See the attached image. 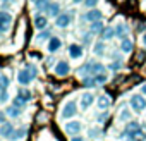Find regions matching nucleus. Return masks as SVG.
Wrapping results in <instances>:
<instances>
[{
	"instance_id": "1",
	"label": "nucleus",
	"mask_w": 146,
	"mask_h": 141,
	"mask_svg": "<svg viewBox=\"0 0 146 141\" xmlns=\"http://www.w3.org/2000/svg\"><path fill=\"white\" fill-rule=\"evenodd\" d=\"M103 72H105V65H102L98 62H86L83 67L78 69V76H81V78L96 76V74H103Z\"/></svg>"
},
{
	"instance_id": "2",
	"label": "nucleus",
	"mask_w": 146,
	"mask_h": 141,
	"mask_svg": "<svg viewBox=\"0 0 146 141\" xmlns=\"http://www.w3.org/2000/svg\"><path fill=\"white\" fill-rule=\"evenodd\" d=\"M38 76V69L35 67V65H26L24 69H21L19 72H17V81H19V84H24V86H28L35 78Z\"/></svg>"
},
{
	"instance_id": "3",
	"label": "nucleus",
	"mask_w": 146,
	"mask_h": 141,
	"mask_svg": "<svg viewBox=\"0 0 146 141\" xmlns=\"http://www.w3.org/2000/svg\"><path fill=\"white\" fill-rule=\"evenodd\" d=\"M76 112H78L76 102H74V100H69L67 103H64V107H62V110H60V117H62V119H70V117L76 115Z\"/></svg>"
},
{
	"instance_id": "4",
	"label": "nucleus",
	"mask_w": 146,
	"mask_h": 141,
	"mask_svg": "<svg viewBox=\"0 0 146 141\" xmlns=\"http://www.w3.org/2000/svg\"><path fill=\"white\" fill-rule=\"evenodd\" d=\"M12 24V16L5 11H0V33H7Z\"/></svg>"
},
{
	"instance_id": "5",
	"label": "nucleus",
	"mask_w": 146,
	"mask_h": 141,
	"mask_svg": "<svg viewBox=\"0 0 146 141\" xmlns=\"http://www.w3.org/2000/svg\"><path fill=\"white\" fill-rule=\"evenodd\" d=\"M129 102H131V107H132L136 112H143V110L146 108V98H144L143 95H132Z\"/></svg>"
},
{
	"instance_id": "6",
	"label": "nucleus",
	"mask_w": 146,
	"mask_h": 141,
	"mask_svg": "<svg viewBox=\"0 0 146 141\" xmlns=\"http://www.w3.org/2000/svg\"><path fill=\"white\" fill-rule=\"evenodd\" d=\"M81 122L79 120H70V122H67L65 126H64V129H65V132L67 134H70V136H78L79 132H81Z\"/></svg>"
},
{
	"instance_id": "7",
	"label": "nucleus",
	"mask_w": 146,
	"mask_h": 141,
	"mask_svg": "<svg viewBox=\"0 0 146 141\" xmlns=\"http://www.w3.org/2000/svg\"><path fill=\"white\" fill-rule=\"evenodd\" d=\"M69 70H70V65H69V62H65V60H60V62L55 65V74L60 76V78L67 76V74H69Z\"/></svg>"
},
{
	"instance_id": "8",
	"label": "nucleus",
	"mask_w": 146,
	"mask_h": 141,
	"mask_svg": "<svg viewBox=\"0 0 146 141\" xmlns=\"http://www.w3.org/2000/svg\"><path fill=\"white\" fill-rule=\"evenodd\" d=\"M102 17H103V12L98 11V9H90L84 16V19L90 21V23H98V21H102Z\"/></svg>"
},
{
	"instance_id": "9",
	"label": "nucleus",
	"mask_w": 146,
	"mask_h": 141,
	"mask_svg": "<svg viewBox=\"0 0 146 141\" xmlns=\"http://www.w3.org/2000/svg\"><path fill=\"white\" fill-rule=\"evenodd\" d=\"M83 53H84V50H83V47L81 45H76V43H72L70 47H69V55H70V59H81L83 57Z\"/></svg>"
},
{
	"instance_id": "10",
	"label": "nucleus",
	"mask_w": 146,
	"mask_h": 141,
	"mask_svg": "<svg viewBox=\"0 0 146 141\" xmlns=\"http://www.w3.org/2000/svg\"><path fill=\"white\" fill-rule=\"evenodd\" d=\"M93 102H95L93 93H83V95H81V108H83V110L90 108V107L93 105Z\"/></svg>"
},
{
	"instance_id": "11",
	"label": "nucleus",
	"mask_w": 146,
	"mask_h": 141,
	"mask_svg": "<svg viewBox=\"0 0 146 141\" xmlns=\"http://www.w3.org/2000/svg\"><path fill=\"white\" fill-rule=\"evenodd\" d=\"M14 126L11 124V122H5V124H2V127H0V136L2 138H11L12 134H14Z\"/></svg>"
},
{
	"instance_id": "12",
	"label": "nucleus",
	"mask_w": 146,
	"mask_h": 141,
	"mask_svg": "<svg viewBox=\"0 0 146 141\" xmlns=\"http://www.w3.org/2000/svg\"><path fill=\"white\" fill-rule=\"evenodd\" d=\"M62 47V41H60V38H57V36H52L50 40H48V52L50 53H55L58 48Z\"/></svg>"
},
{
	"instance_id": "13",
	"label": "nucleus",
	"mask_w": 146,
	"mask_h": 141,
	"mask_svg": "<svg viewBox=\"0 0 146 141\" xmlns=\"http://www.w3.org/2000/svg\"><path fill=\"white\" fill-rule=\"evenodd\" d=\"M55 24H57L58 28H67V26L70 24V16H69V14H60V16H57Z\"/></svg>"
},
{
	"instance_id": "14",
	"label": "nucleus",
	"mask_w": 146,
	"mask_h": 141,
	"mask_svg": "<svg viewBox=\"0 0 146 141\" xmlns=\"http://www.w3.org/2000/svg\"><path fill=\"white\" fill-rule=\"evenodd\" d=\"M115 35H117L119 38L125 40V35H127V26H125V23H119V24L115 26Z\"/></svg>"
},
{
	"instance_id": "15",
	"label": "nucleus",
	"mask_w": 146,
	"mask_h": 141,
	"mask_svg": "<svg viewBox=\"0 0 146 141\" xmlns=\"http://www.w3.org/2000/svg\"><path fill=\"white\" fill-rule=\"evenodd\" d=\"M46 14H48V16H53V17L60 16V5H58V4H48Z\"/></svg>"
},
{
	"instance_id": "16",
	"label": "nucleus",
	"mask_w": 146,
	"mask_h": 141,
	"mask_svg": "<svg viewBox=\"0 0 146 141\" xmlns=\"http://www.w3.org/2000/svg\"><path fill=\"white\" fill-rule=\"evenodd\" d=\"M110 103H112V100H110V96H107V95H102V96L98 98V107H100L102 110H107V108L110 107Z\"/></svg>"
},
{
	"instance_id": "17",
	"label": "nucleus",
	"mask_w": 146,
	"mask_h": 141,
	"mask_svg": "<svg viewBox=\"0 0 146 141\" xmlns=\"http://www.w3.org/2000/svg\"><path fill=\"white\" fill-rule=\"evenodd\" d=\"M46 24H48L46 16H36V17H35V26H36L38 29H45Z\"/></svg>"
},
{
	"instance_id": "18",
	"label": "nucleus",
	"mask_w": 146,
	"mask_h": 141,
	"mask_svg": "<svg viewBox=\"0 0 146 141\" xmlns=\"http://www.w3.org/2000/svg\"><path fill=\"white\" fill-rule=\"evenodd\" d=\"M5 114H7L9 117L16 119V117H19V115H21V108H19V107H16V105H11V107H7Z\"/></svg>"
},
{
	"instance_id": "19",
	"label": "nucleus",
	"mask_w": 146,
	"mask_h": 141,
	"mask_svg": "<svg viewBox=\"0 0 146 141\" xmlns=\"http://www.w3.org/2000/svg\"><path fill=\"white\" fill-rule=\"evenodd\" d=\"M120 50H122L124 53H129V52L132 50V41H131V40H127V38H125V40H122V41H120Z\"/></svg>"
},
{
	"instance_id": "20",
	"label": "nucleus",
	"mask_w": 146,
	"mask_h": 141,
	"mask_svg": "<svg viewBox=\"0 0 146 141\" xmlns=\"http://www.w3.org/2000/svg\"><path fill=\"white\" fill-rule=\"evenodd\" d=\"M129 139H131V141H144V139H146V132H144L143 129H139V131H137L136 134H132Z\"/></svg>"
},
{
	"instance_id": "21",
	"label": "nucleus",
	"mask_w": 146,
	"mask_h": 141,
	"mask_svg": "<svg viewBox=\"0 0 146 141\" xmlns=\"http://www.w3.org/2000/svg\"><path fill=\"white\" fill-rule=\"evenodd\" d=\"M9 84H11V81L7 76H0V91H7Z\"/></svg>"
},
{
	"instance_id": "22",
	"label": "nucleus",
	"mask_w": 146,
	"mask_h": 141,
	"mask_svg": "<svg viewBox=\"0 0 146 141\" xmlns=\"http://www.w3.org/2000/svg\"><path fill=\"white\" fill-rule=\"evenodd\" d=\"M26 136V127H19V129H16L14 131V134L11 136L12 139H21V138H24Z\"/></svg>"
},
{
	"instance_id": "23",
	"label": "nucleus",
	"mask_w": 146,
	"mask_h": 141,
	"mask_svg": "<svg viewBox=\"0 0 146 141\" xmlns=\"http://www.w3.org/2000/svg\"><path fill=\"white\" fill-rule=\"evenodd\" d=\"M26 102L28 100H24L21 95H17L16 98H14V102H12V105H16V107H19V108H24V105H26Z\"/></svg>"
},
{
	"instance_id": "24",
	"label": "nucleus",
	"mask_w": 146,
	"mask_h": 141,
	"mask_svg": "<svg viewBox=\"0 0 146 141\" xmlns=\"http://www.w3.org/2000/svg\"><path fill=\"white\" fill-rule=\"evenodd\" d=\"M129 119H131V110L124 108L122 112H119V120H122V122H127Z\"/></svg>"
},
{
	"instance_id": "25",
	"label": "nucleus",
	"mask_w": 146,
	"mask_h": 141,
	"mask_svg": "<svg viewBox=\"0 0 146 141\" xmlns=\"http://www.w3.org/2000/svg\"><path fill=\"white\" fill-rule=\"evenodd\" d=\"M103 48H105V43H103V41H98V43L95 45L93 52H95L96 55H103V53H105V50H103Z\"/></svg>"
},
{
	"instance_id": "26",
	"label": "nucleus",
	"mask_w": 146,
	"mask_h": 141,
	"mask_svg": "<svg viewBox=\"0 0 146 141\" xmlns=\"http://www.w3.org/2000/svg\"><path fill=\"white\" fill-rule=\"evenodd\" d=\"M102 36H103V40H110L112 36H115V29H113V28H107Z\"/></svg>"
},
{
	"instance_id": "27",
	"label": "nucleus",
	"mask_w": 146,
	"mask_h": 141,
	"mask_svg": "<svg viewBox=\"0 0 146 141\" xmlns=\"http://www.w3.org/2000/svg\"><path fill=\"white\" fill-rule=\"evenodd\" d=\"M93 78H95L96 84H103V83H107V81H108V78L105 76V72H103V74H96V76H93Z\"/></svg>"
},
{
	"instance_id": "28",
	"label": "nucleus",
	"mask_w": 146,
	"mask_h": 141,
	"mask_svg": "<svg viewBox=\"0 0 146 141\" xmlns=\"http://www.w3.org/2000/svg\"><path fill=\"white\" fill-rule=\"evenodd\" d=\"M102 26H103V24H102V21H98V23H91V33H93V35H95V33H98V31L102 29Z\"/></svg>"
},
{
	"instance_id": "29",
	"label": "nucleus",
	"mask_w": 146,
	"mask_h": 141,
	"mask_svg": "<svg viewBox=\"0 0 146 141\" xmlns=\"http://www.w3.org/2000/svg\"><path fill=\"white\" fill-rule=\"evenodd\" d=\"M46 38H50V33H48V31H41V33L36 36V41H43V40H46Z\"/></svg>"
},
{
	"instance_id": "30",
	"label": "nucleus",
	"mask_w": 146,
	"mask_h": 141,
	"mask_svg": "<svg viewBox=\"0 0 146 141\" xmlns=\"http://www.w3.org/2000/svg\"><path fill=\"white\" fill-rule=\"evenodd\" d=\"M96 4H98V0H84V5L90 7V9H95Z\"/></svg>"
},
{
	"instance_id": "31",
	"label": "nucleus",
	"mask_w": 146,
	"mask_h": 141,
	"mask_svg": "<svg viewBox=\"0 0 146 141\" xmlns=\"http://www.w3.org/2000/svg\"><path fill=\"white\" fill-rule=\"evenodd\" d=\"M19 95H21L24 100H31V93H29L28 90H21V91H19Z\"/></svg>"
},
{
	"instance_id": "32",
	"label": "nucleus",
	"mask_w": 146,
	"mask_h": 141,
	"mask_svg": "<svg viewBox=\"0 0 146 141\" xmlns=\"http://www.w3.org/2000/svg\"><path fill=\"white\" fill-rule=\"evenodd\" d=\"M100 134H102V131H100L98 127H95V129H90V136H91V138H98Z\"/></svg>"
},
{
	"instance_id": "33",
	"label": "nucleus",
	"mask_w": 146,
	"mask_h": 141,
	"mask_svg": "<svg viewBox=\"0 0 146 141\" xmlns=\"http://www.w3.org/2000/svg\"><path fill=\"white\" fill-rule=\"evenodd\" d=\"M9 100V95H7V91H0V102H7Z\"/></svg>"
},
{
	"instance_id": "34",
	"label": "nucleus",
	"mask_w": 146,
	"mask_h": 141,
	"mask_svg": "<svg viewBox=\"0 0 146 141\" xmlns=\"http://www.w3.org/2000/svg\"><path fill=\"white\" fill-rule=\"evenodd\" d=\"M108 119V112H105V114H100L98 115V122H105Z\"/></svg>"
},
{
	"instance_id": "35",
	"label": "nucleus",
	"mask_w": 146,
	"mask_h": 141,
	"mask_svg": "<svg viewBox=\"0 0 146 141\" xmlns=\"http://www.w3.org/2000/svg\"><path fill=\"white\" fill-rule=\"evenodd\" d=\"M119 67H122V64H120V62H115V64H112V65H110V69H113V70H117Z\"/></svg>"
},
{
	"instance_id": "36",
	"label": "nucleus",
	"mask_w": 146,
	"mask_h": 141,
	"mask_svg": "<svg viewBox=\"0 0 146 141\" xmlns=\"http://www.w3.org/2000/svg\"><path fill=\"white\" fill-rule=\"evenodd\" d=\"M5 115H7V114L0 112V124H5Z\"/></svg>"
},
{
	"instance_id": "37",
	"label": "nucleus",
	"mask_w": 146,
	"mask_h": 141,
	"mask_svg": "<svg viewBox=\"0 0 146 141\" xmlns=\"http://www.w3.org/2000/svg\"><path fill=\"white\" fill-rule=\"evenodd\" d=\"M70 141H84V138H81V136H72Z\"/></svg>"
},
{
	"instance_id": "38",
	"label": "nucleus",
	"mask_w": 146,
	"mask_h": 141,
	"mask_svg": "<svg viewBox=\"0 0 146 141\" xmlns=\"http://www.w3.org/2000/svg\"><path fill=\"white\" fill-rule=\"evenodd\" d=\"M141 93H143V95H146V83L141 86Z\"/></svg>"
},
{
	"instance_id": "39",
	"label": "nucleus",
	"mask_w": 146,
	"mask_h": 141,
	"mask_svg": "<svg viewBox=\"0 0 146 141\" xmlns=\"http://www.w3.org/2000/svg\"><path fill=\"white\" fill-rule=\"evenodd\" d=\"M72 2H74V4H81V2H83V0H72Z\"/></svg>"
},
{
	"instance_id": "40",
	"label": "nucleus",
	"mask_w": 146,
	"mask_h": 141,
	"mask_svg": "<svg viewBox=\"0 0 146 141\" xmlns=\"http://www.w3.org/2000/svg\"><path fill=\"white\" fill-rule=\"evenodd\" d=\"M143 43H144V45H146V35H144V36H143Z\"/></svg>"
},
{
	"instance_id": "41",
	"label": "nucleus",
	"mask_w": 146,
	"mask_h": 141,
	"mask_svg": "<svg viewBox=\"0 0 146 141\" xmlns=\"http://www.w3.org/2000/svg\"><path fill=\"white\" fill-rule=\"evenodd\" d=\"M4 2H9V0H4Z\"/></svg>"
}]
</instances>
